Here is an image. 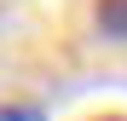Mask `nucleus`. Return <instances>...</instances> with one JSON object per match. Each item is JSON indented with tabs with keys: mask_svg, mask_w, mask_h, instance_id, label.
<instances>
[{
	"mask_svg": "<svg viewBox=\"0 0 127 121\" xmlns=\"http://www.w3.org/2000/svg\"><path fill=\"white\" fill-rule=\"evenodd\" d=\"M0 23H6V0H0Z\"/></svg>",
	"mask_w": 127,
	"mask_h": 121,
	"instance_id": "obj_4",
	"label": "nucleus"
},
{
	"mask_svg": "<svg viewBox=\"0 0 127 121\" xmlns=\"http://www.w3.org/2000/svg\"><path fill=\"white\" fill-rule=\"evenodd\" d=\"M0 121H46L40 104H0Z\"/></svg>",
	"mask_w": 127,
	"mask_h": 121,
	"instance_id": "obj_2",
	"label": "nucleus"
},
{
	"mask_svg": "<svg viewBox=\"0 0 127 121\" xmlns=\"http://www.w3.org/2000/svg\"><path fill=\"white\" fill-rule=\"evenodd\" d=\"M98 121H127V115H98Z\"/></svg>",
	"mask_w": 127,
	"mask_h": 121,
	"instance_id": "obj_3",
	"label": "nucleus"
},
{
	"mask_svg": "<svg viewBox=\"0 0 127 121\" xmlns=\"http://www.w3.org/2000/svg\"><path fill=\"white\" fill-rule=\"evenodd\" d=\"M98 35L104 40H127V0H98Z\"/></svg>",
	"mask_w": 127,
	"mask_h": 121,
	"instance_id": "obj_1",
	"label": "nucleus"
}]
</instances>
